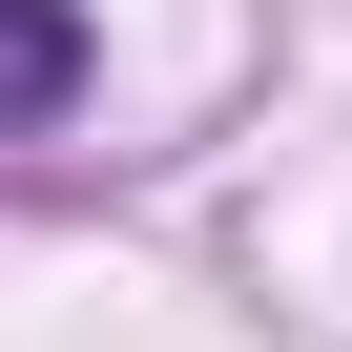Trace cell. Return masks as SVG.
Returning a JSON list of instances; mask_svg holds the SVG:
<instances>
[{
	"instance_id": "obj_1",
	"label": "cell",
	"mask_w": 352,
	"mask_h": 352,
	"mask_svg": "<svg viewBox=\"0 0 352 352\" xmlns=\"http://www.w3.org/2000/svg\"><path fill=\"white\" fill-rule=\"evenodd\" d=\"M83 83V0H0V124H63Z\"/></svg>"
}]
</instances>
